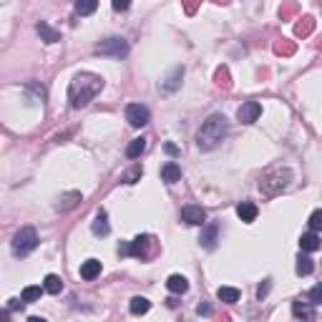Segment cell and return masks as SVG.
Listing matches in <instances>:
<instances>
[{
    "label": "cell",
    "mask_w": 322,
    "mask_h": 322,
    "mask_svg": "<svg viewBox=\"0 0 322 322\" xmlns=\"http://www.w3.org/2000/svg\"><path fill=\"white\" fill-rule=\"evenodd\" d=\"M101 88H103V78L101 76L78 73L71 81V86H68V101H71L73 109H83V106H88L96 98V93H101Z\"/></svg>",
    "instance_id": "6da1fadb"
},
{
    "label": "cell",
    "mask_w": 322,
    "mask_h": 322,
    "mask_svg": "<svg viewBox=\"0 0 322 322\" xmlns=\"http://www.w3.org/2000/svg\"><path fill=\"white\" fill-rule=\"evenodd\" d=\"M98 274H101V262H98V260H86V262L81 264V277H83V280L91 282V280H96Z\"/></svg>",
    "instance_id": "2e32d148"
},
{
    "label": "cell",
    "mask_w": 322,
    "mask_h": 322,
    "mask_svg": "<svg viewBox=\"0 0 322 322\" xmlns=\"http://www.w3.org/2000/svg\"><path fill=\"white\" fill-rule=\"evenodd\" d=\"M197 3H199V0H186V13H194V10H197Z\"/></svg>",
    "instance_id": "f35d334b"
},
{
    "label": "cell",
    "mask_w": 322,
    "mask_h": 322,
    "mask_svg": "<svg viewBox=\"0 0 322 322\" xmlns=\"http://www.w3.org/2000/svg\"><path fill=\"white\" fill-rule=\"evenodd\" d=\"M260 116H262V103H257V101H247V103H242L239 111H237V118H239L242 123H254Z\"/></svg>",
    "instance_id": "ba28073f"
},
{
    "label": "cell",
    "mask_w": 322,
    "mask_h": 322,
    "mask_svg": "<svg viewBox=\"0 0 322 322\" xmlns=\"http://www.w3.org/2000/svg\"><path fill=\"white\" fill-rule=\"evenodd\" d=\"M81 202V191H68V194H63L58 202V209L60 211H68V209H73V206Z\"/></svg>",
    "instance_id": "ffe728a7"
},
{
    "label": "cell",
    "mask_w": 322,
    "mask_h": 322,
    "mask_svg": "<svg viewBox=\"0 0 322 322\" xmlns=\"http://www.w3.org/2000/svg\"><path fill=\"white\" fill-rule=\"evenodd\" d=\"M307 224H310V229H312V232H320V229H322V209H315V211L310 214Z\"/></svg>",
    "instance_id": "f546056e"
},
{
    "label": "cell",
    "mask_w": 322,
    "mask_h": 322,
    "mask_svg": "<svg viewBox=\"0 0 322 322\" xmlns=\"http://www.w3.org/2000/svg\"><path fill=\"white\" fill-rule=\"evenodd\" d=\"M18 307H23V302H18V299H10V305H8V310H18Z\"/></svg>",
    "instance_id": "ab89813d"
},
{
    "label": "cell",
    "mask_w": 322,
    "mask_h": 322,
    "mask_svg": "<svg viewBox=\"0 0 322 322\" xmlns=\"http://www.w3.org/2000/svg\"><path fill=\"white\" fill-rule=\"evenodd\" d=\"M164 151H166L169 156H176V154H179V148H176L174 144H166V146H164Z\"/></svg>",
    "instance_id": "8d00e7d4"
},
{
    "label": "cell",
    "mask_w": 322,
    "mask_h": 322,
    "mask_svg": "<svg viewBox=\"0 0 322 322\" xmlns=\"http://www.w3.org/2000/svg\"><path fill=\"white\" fill-rule=\"evenodd\" d=\"M128 310H131V315H146L148 310H151V302H148L146 297H134L131 305H128Z\"/></svg>",
    "instance_id": "44dd1931"
},
{
    "label": "cell",
    "mask_w": 322,
    "mask_h": 322,
    "mask_svg": "<svg viewBox=\"0 0 322 322\" xmlns=\"http://www.w3.org/2000/svg\"><path fill=\"white\" fill-rule=\"evenodd\" d=\"M181 78H184V68H181V66H176L174 71H171V76L166 78V83H161V91H164V93L176 91V88L181 86Z\"/></svg>",
    "instance_id": "5bb4252c"
},
{
    "label": "cell",
    "mask_w": 322,
    "mask_h": 322,
    "mask_svg": "<svg viewBox=\"0 0 322 322\" xmlns=\"http://www.w3.org/2000/svg\"><path fill=\"white\" fill-rule=\"evenodd\" d=\"M91 232L96 237H106L111 232V227H109V222H106V211H98V217H96L93 224H91Z\"/></svg>",
    "instance_id": "e0dca14e"
},
{
    "label": "cell",
    "mask_w": 322,
    "mask_h": 322,
    "mask_svg": "<svg viewBox=\"0 0 322 322\" xmlns=\"http://www.w3.org/2000/svg\"><path fill=\"white\" fill-rule=\"evenodd\" d=\"M322 247V242H320V237H317V232H307V234H302L299 237V249L302 252H317Z\"/></svg>",
    "instance_id": "30bf717a"
},
{
    "label": "cell",
    "mask_w": 322,
    "mask_h": 322,
    "mask_svg": "<svg viewBox=\"0 0 322 322\" xmlns=\"http://www.w3.org/2000/svg\"><path fill=\"white\" fill-rule=\"evenodd\" d=\"M96 53L98 56H109V58H123L126 53H128V43L123 40V38H106V40H101L98 46H96Z\"/></svg>",
    "instance_id": "8992f818"
},
{
    "label": "cell",
    "mask_w": 322,
    "mask_h": 322,
    "mask_svg": "<svg viewBox=\"0 0 322 322\" xmlns=\"http://www.w3.org/2000/svg\"><path fill=\"white\" fill-rule=\"evenodd\" d=\"M257 214H260V209H257V204H252V202H242V204L237 206V217L242 219V222H254L257 219Z\"/></svg>",
    "instance_id": "8fae6325"
},
{
    "label": "cell",
    "mask_w": 322,
    "mask_h": 322,
    "mask_svg": "<svg viewBox=\"0 0 322 322\" xmlns=\"http://www.w3.org/2000/svg\"><path fill=\"white\" fill-rule=\"evenodd\" d=\"M217 234H219V227L217 224H206L204 227V232H202V247L204 249H214L217 247Z\"/></svg>",
    "instance_id": "4fadbf2b"
},
{
    "label": "cell",
    "mask_w": 322,
    "mask_h": 322,
    "mask_svg": "<svg viewBox=\"0 0 322 322\" xmlns=\"http://www.w3.org/2000/svg\"><path fill=\"white\" fill-rule=\"evenodd\" d=\"M46 292V287H38V285H30V287H26L23 290V294H20V299L23 302H38L40 299V294Z\"/></svg>",
    "instance_id": "484cf974"
},
{
    "label": "cell",
    "mask_w": 322,
    "mask_h": 322,
    "mask_svg": "<svg viewBox=\"0 0 322 322\" xmlns=\"http://www.w3.org/2000/svg\"><path fill=\"white\" fill-rule=\"evenodd\" d=\"M267 292H269V280H264L262 285H260V290H257V297H260V299H264V297H267Z\"/></svg>",
    "instance_id": "e575fe53"
},
{
    "label": "cell",
    "mask_w": 322,
    "mask_h": 322,
    "mask_svg": "<svg viewBox=\"0 0 322 322\" xmlns=\"http://www.w3.org/2000/svg\"><path fill=\"white\" fill-rule=\"evenodd\" d=\"M214 81H217V86L232 88V81H229V68H227V66L217 68V73H214Z\"/></svg>",
    "instance_id": "f1b7e54d"
},
{
    "label": "cell",
    "mask_w": 322,
    "mask_h": 322,
    "mask_svg": "<svg viewBox=\"0 0 322 322\" xmlns=\"http://www.w3.org/2000/svg\"><path fill=\"white\" fill-rule=\"evenodd\" d=\"M229 134V121L224 114H211L202 123V128L197 131V146L202 151H211L214 146H219L224 141V136Z\"/></svg>",
    "instance_id": "7a4b0ae2"
},
{
    "label": "cell",
    "mask_w": 322,
    "mask_h": 322,
    "mask_svg": "<svg viewBox=\"0 0 322 322\" xmlns=\"http://www.w3.org/2000/svg\"><path fill=\"white\" fill-rule=\"evenodd\" d=\"M166 287H169V292L184 294L186 290H189V280H186L184 274H171V277L166 280Z\"/></svg>",
    "instance_id": "7c38bea8"
},
{
    "label": "cell",
    "mask_w": 322,
    "mask_h": 322,
    "mask_svg": "<svg viewBox=\"0 0 322 322\" xmlns=\"http://www.w3.org/2000/svg\"><path fill=\"white\" fill-rule=\"evenodd\" d=\"M294 8H297L294 3H290L287 8H280V15H282V18H287V15H292V13H294Z\"/></svg>",
    "instance_id": "d590c367"
},
{
    "label": "cell",
    "mask_w": 322,
    "mask_h": 322,
    "mask_svg": "<svg viewBox=\"0 0 322 322\" xmlns=\"http://www.w3.org/2000/svg\"><path fill=\"white\" fill-rule=\"evenodd\" d=\"M290 181H292V171H290V169H272V171H267V174L262 176L260 189H262V194H267V197H274V194H280L282 189H287Z\"/></svg>",
    "instance_id": "3957f363"
},
{
    "label": "cell",
    "mask_w": 322,
    "mask_h": 322,
    "mask_svg": "<svg viewBox=\"0 0 322 322\" xmlns=\"http://www.w3.org/2000/svg\"><path fill=\"white\" fill-rule=\"evenodd\" d=\"M312 28H315V20L307 15V18H302V20L294 26V33H297L299 38H305V35H310V33H312Z\"/></svg>",
    "instance_id": "83f0119b"
},
{
    "label": "cell",
    "mask_w": 322,
    "mask_h": 322,
    "mask_svg": "<svg viewBox=\"0 0 322 322\" xmlns=\"http://www.w3.org/2000/svg\"><path fill=\"white\" fill-rule=\"evenodd\" d=\"M111 5H114V10H118V13H123V10H128L131 0H111Z\"/></svg>",
    "instance_id": "836d02e7"
},
{
    "label": "cell",
    "mask_w": 322,
    "mask_h": 322,
    "mask_svg": "<svg viewBox=\"0 0 322 322\" xmlns=\"http://www.w3.org/2000/svg\"><path fill=\"white\" fill-rule=\"evenodd\" d=\"M141 174H144V171H141V166H134L128 174L123 176V181H126V184H136V181L141 179Z\"/></svg>",
    "instance_id": "1f68e13d"
},
{
    "label": "cell",
    "mask_w": 322,
    "mask_h": 322,
    "mask_svg": "<svg viewBox=\"0 0 322 322\" xmlns=\"http://www.w3.org/2000/svg\"><path fill=\"white\" fill-rule=\"evenodd\" d=\"M43 287H46L48 294H58L60 290H63V282H60L58 274H48V277L43 280Z\"/></svg>",
    "instance_id": "603a6c76"
},
{
    "label": "cell",
    "mask_w": 322,
    "mask_h": 322,
    "mask_svg": "<svg viewBox=\"0 0 322 322\" xmlns=\"http://www.w3.org/2000/svg\"><path fill=\"white\" fill-rule=\"evenodd\" d=\"M274 51H277V53H285V56H292L294 46H292V43H285V40H282V43H274Z\"/></svg>",
    "instance_id": "d6a6232c"
},
{
    "label": "cell",
    "mask_w": 322,
    "mask_h": 322,
    "mask_svg": "<svg viewBox=\"0 0 322 322\" xmlns=\"http://www.w3.org/2000/svg\"><path fill=\"white\" fill-rule=\"evenodd\" d=\"M217 297H219L222 302H227V305H234L237 299H239V290H237V287H219V290H217Z\"/></svg>",
    "instance_id": "7402d4cb"
},
{
    "label": "cell",
    "mask_w": 322,
    "mask_h": 322,
    "mask_svg": "<svg viewBox=\"0 0 322 322\" xmlns=\"http://www.w3.org/2000/svg\"><path fill=\"white\" fill-rule=\"evenodd\" d=\"M307 297H310V305H322V282L315 285V287L307 292Z\"/></svg>",
    "instance_id": "4dcf8cb0"
},
{
    "label": "cell",
    "mask_w": 322,
    "mask_h": 322,
    "mask_svg": "<svg viewBox=\"0 0 322 322\" xmlns=\"http://www.w3.org/2000/svg\"><path fill=\"white\" fill-rule=\"evenodd\" d=\"M146 151V139H134L131 144H128V148H126V156L128 159H136V156H141Z\"/></svg>",
    "instance_id": "cb8c5ba5"
},
{
    "label": "cell",
    "mask_w": 322,
    "mask_h": 322,
    "mask_svg": "<svg viewBox=\"0 0 322 322\" xmlns=\"http://www.w3.org/2000/svg\"><path fill=\"white\" fill-rule=\"evenodd\" d=\"M98 8V0H76V13L78 15H91Z\"/></svg>",
    "instance_id": "4316f807"
},
{
    "label": "cell",
    "mask_w": 322,
    "mask_h": 322,
    "mask_svg": "<svg viewBox=\"0 0 322 322\" xmlns=\"http://www.w3.org/2000/svg\"><path fill=\"white\" fill-rule=\"evenodd\" d=\"M126 121L131 123V126H144L148 123V109L146 106H141V103H128L126 106Z\"/></svg>",
    "instance_id": "9c48e42d"
},
{
    "label": "cell",
    "mask_w": 322,
    "mask_h": 322,
    "mask_svg": "<svg viewBox=\"0 0 322 322\" xmlns=\"http://www.w3.org/2000/svg\"><path fill=\"white\" fill-rule=\"evenodd\" d=\"M35 247H38V234H35L33 227H23L18 234L13 237V252H15L18 257H26Z\"/></svg>",
    "instance_id": "5b68a950"
},
{
    "label": "cell",
    "mask_w": 322,
    "mask_h": 322,
    "mask_svg": "<svg viewBox=\"0 0 322 322\" xmlns=\"http://www.w3.org/2000/svg\"><path fill=\"white\" fill-rule=\"evenodd\" d=\"M312 269H315V262H312L310 257H305V254H299V257H297V274H299V277L312 274Z\"/></svg>",
    "instance_id": "d4e9b609"
},
{
    "label": "cell",
    "mask_w": 322,
    "mask_h": 322,
    "mask_svg": "<svg viewBox=\"0 0 322 322\" xmlns=\"http://www.w3.org/2000/svg\"><path fill=\"white\" fill-rule=\"evenodd\" d=\"M154 249H156V242H154L151 234H139L134 242L118 247L121 254H126V257H139V260H151Z\"/></svg>",
    "instance_id": "277c9868"
},
{
    "label": "cell",
    "mask_w": 322,
    "mask_h": 322,
    "mask_svg": "<svg viewBox=\"0 0 322 322\" xmlns=\"http://www.w3.org/2000/svg\"><path fill=\"white\" fill-rule=\"evenodd\" d=\"M181 222H186V224H191V227H204L206 211L197 204H186L181 209Z\"/></svg>",
    "instance_id": "52a82bcc"
},
{
    "label": "cell",
    "mask_w": 322,
    "mask_h": 322,
    "mask_svg": "<svg viewBox=\"0 0 322 322\" xmlns=\"http://www.w3.org/2000/svg\"><path fill=\"white\" fill-rule=\"evenodd\" d=\"M197 312H199V315H211V307H209V305H199Z\"/></svg>",
    "instance_id": "74e56055"
},
{
    "label": "cell",
    "mask_w": 322,
    "mask_h": 322,
    "mask_svg": "<svg viewBox=\"0 0 322 322\" xmlns=\"http://www.w3.org/2000/svg\"><path fill=\"white\" fill-rule=\"evenodd\" d=\"M292 315L299 320H315V307L305 305V302H292Z\"/></svg>",
    "instance_id": "d6986e66"
},
{
    "label": "cell",
    "mask_w": 322,
    "mask_h": 322,
    "mask_svg": "<svg viewBox=\"0 0 322 322\" xmlns=\"http://www.w3.org/2000/svg\"><path fill=\"white\" fill-rule=\"evenodd\" d=\"M161 179H164L166 184H176V181L181 179V169H179V164H176V161L164 164V166H161Z\"/></svg>",
    "instance_id": "9a60e30c"
},
{
    "label": "cell",
    "mask_w": 322,
    "mask_h": 322,
    "mask_svg": "<svg viewBox=\"0 0 322 322\" xmlns=\"http://www.w3.org/2000/svg\"><path fill=\"white\" fill-rule=\"evenodd\" d=\"M38 35H40L46 43H58V40H60V33L51 28L46 20H40V23H38Z\"/></svg>",
    "instance_id": "ac0fdd59"
}]
</instances>
